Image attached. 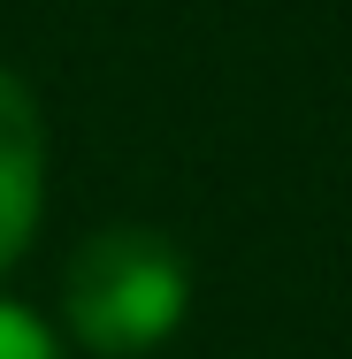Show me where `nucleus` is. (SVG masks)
I'll use <instances>...</instances> for the list:
<instances>
[{"mask_svg": "<svg viewBox=\"0 0 352 359\" xmlns=\"http://www.w3.org/2000/svg\"><path fill=\"white\" fill-rule=\"evenodd\" d=\"M62 306H70V329L84 352L138 359L184 321L192 276L161 229H100L62 268Z\"/></svg>", "mask_w": 352, "mask_h": 359, "instance_id": "nucleus-1", "label": "nucleus"}, {"mask_svg": "<svg viewBox=\"0 0 352 359\" xmlns=\"http://www.w3.org/2000/svg\"><path fill=\"white\" fill-rule=\"evenodd\" d=\"M46 199V130H39V100L23 92V76L0 69V268L31 245Z\"/></svg>", "mask_w": 352, "mask_h": 359, "instance_id": "nucleus-2", "label": "nucleus"}, {"mask_svg": "<svg viewBox=\"0 0 352 359\" xmlns=\"http://www.w3.org/2000/svg\"><path fill=\"white\" fill-rule=\"evenodd\" d=\"M0 359H62V344H54V329L31 306H8L0 298Z\"/></svg>", "mask_w": 352, "mask_h": 359, "instance_id": "nucleus-3", "label": "nucleus"}]
</instances>
